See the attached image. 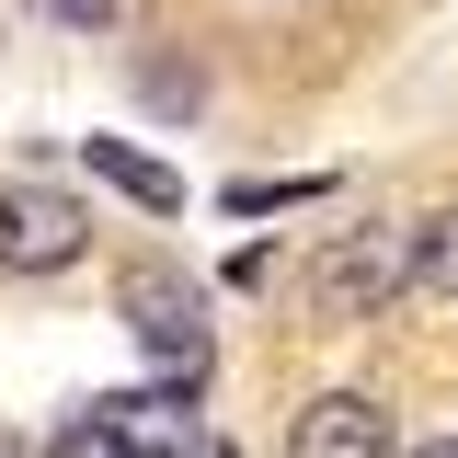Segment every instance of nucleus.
<instances>
[{"label":"nucleus","mask_w":458,"mask_h":458,"mask_svg":"<svg viewBox=\"0 0 458 458\" xmlns=\"http://www.w3.org/2000/svg\"><path fill=\"white\" fill-rule=\"evenodd\" d=\"M401 286H412V229H401V218L333 229V241H321V264H310V298H321V321H378Z\"/></svg>","instance_id":"f257e3e1"},{"label":"nucleus","mask_w":458,"mask_h":458,"mask_svg":"<svg viewBox=\"0 0 458 458\" xmlns=\"http://www.w3.org/2000/svg\"><path fill=\"white\" fill-rule=\"evenodd\" d=\"M81 195H57V183H0V276H57V264H81Z\"/></svg>","instance_id":"f03ea898"},{"label":"nucleus","mask_w":458,"mask_h":458,"mask_svg":"<svg viewBox=\"0 0 458 458\" xmlns=\"http://www.w3.org/2000/svg\"><path fill=\"white\" fill-rule=\"evenodd\" d=\"M126 333L161 355V390H195L207 378V298L183 276H126Z\"/></svg>","instance_id":"7ed1b4c3"},{"label":"nucleus","mask_w":458,"mask_h":458,"mask_svg":"<svg viewBox=\"0 0 458 458\" xmlns=\"http://www.w3.org/2000/svg\"><path fill=\"white\" fill-rule=\"evenodd\" d=\"M92 424L114 436V458H195L207 447L195 390H114V401H92Z\"/></svg>","instance_id":"20e7f679"},{"label":"nucleus","mask_w":458,"mask_h":458,"mask_svg":"<svg viewBox=\"0 0 458 458\" xmlns=\"http://www.w3.org/2000/svg\"><path fill=\"white\" fill-rule=\"evenodd\" d=\"M286 458H390V412L367 390H321L298 424H286Z\"/></svg>","instance_id":"39448f33"},{"label":"nucleus","mask_w":458,"mask_h":458,"mask_svg":"<svg viewBox=\"0 0 458 458\" xmlns=\"http://www.w3.org/2000/svg\"><path fill=\"white\" fill-rule=\"evenodd\" d=\"M92 172H104V183H126V195H138L149 218H172V207H183V183H172V172L149 161V149H126V138H92Z\"/></svg>","instance_id":"423d86ee"},{"label":"nucleus","mask_w":458,"mask_h":458,"mask_svg":"<svg viewBox=\"0 0 458 458\" xmlns=\"http://www.w3.org/2000/svg\"><path fill=\"white\" fill-rule=\"evenodd\" d=\"M412 286H436V298H458V207L447 218L412 229Z\"/></svg>","instance_id":"0eeeda50"},{"label":"nucleus","mask_w":458,"mask_h":458,"mask_svg":"<svg viewBox=\"0 0 458 458\" xmlns=\"http://www.w3.org/2000/svg\"><path fill=\"white\" fill-rule=\"evenodd\" d=\"M57 458H114V436L92 424V412H69V424H57Z\"/></svg>","instance_id":"6e6552de"},{"label":"nucleus","mask_w":458,"mask_h":458,"mask_svg":"<svg viewBox=\"0 0 458 458\" xmlns=\"http://www.w3.org/2000/svg\"><path fill=\"white\" fill-rule=\"evenodd\" d=\"M47 23H114V0H35Z\"/></svg>","instance_id":"1a4fd4ad"},{"label":"nucleus","mask_w":458,"mask_h":458,"mask_svg":"<svg viewBox=\"0 0 458 458\" xmlns=\"http://www.w3.org/2000/svg\"><path fill=\"white\" fill-rule=\"evenodd\" d=\"M412 458H458V436H424V447H412Z\"/></svg>","instance_id":"9d476101"}]
</instances>
